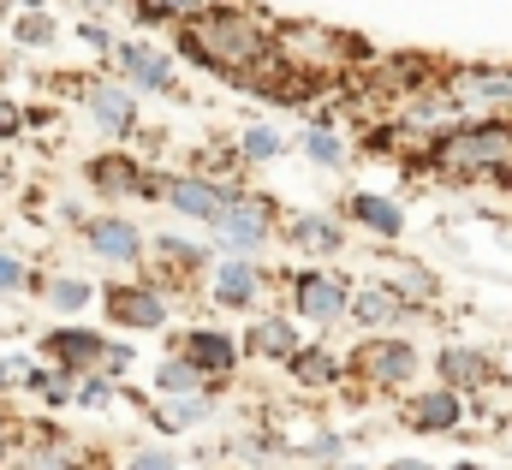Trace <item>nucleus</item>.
<instances>
[{"mask_svg":"<svg viewBox=\"0 0 512 470\" xmlns=\"http://www.w3.org/2000/svg\"><path fill=\"white\" fill-rule=\"evenodd\" d=\"M155 393H161V399H167V393H173V399H191V393H203V375H197L185 357H167V363L155 369Z\"/></svg>","mask_w":512,"mask_h":470,"instance_id":"nucleus-24","label":"nucleus"},{"mask_svg":"<svg viewBox=\"0 0 512 470\" xmlns=\"http://www.w3.org/2000/svg\"><path fill=\"white\" fill-rule=\"evenodd\" d=\"M167 203H173L179 215H191V221H215V215H221V203H227V191H221L215 179L179 173V179H167Z\"/></svg>","mask_w":512,"mask_h":470,"instance_id":"nucleus-9","label":"nucleus"},{"mask_svg":"<svg viewBox=\"0 0 512 470\" xmlns=\"http://www.w3.org/2000/svg\"><path fill=\"white\" fill-rule=\"evenodd\" d=\"M24 381H30V387H36V393H48V399H60V405H66V399H72V375H48V369H30V375H24Z\"/></svg>","mask_w":512,"mask_h":470,"instance_id":"nucleus-29","label":"nucleus"},{"mask_svg":"<svg viewBox=\"0 0 512 470\" xmlns=\"http://www.w3.org/2000/svg\"><path fill=\"white\" fill-rule=\"evenodd\" d=\"M185 363L209 381V375H233V363H239V352H233V340L227 334H215V328H197V334H185Z\"/></svg>","mask_w":512,"mask_h":470,"instance_id":"nucleus-11","label":"nucleus"},{"mask_svg":"<svg viewBox=\"0 0 512 470\" xmlns=\"http://www.w3.org/2000/svg\"><path fill=\"white\" fill-rule=\"evenodd\" d=\"M346 209H352L358 227H370V233H382V238H399V227H405V209L387 203V197H370V191H358Z\"/></svg>","mask_w":512,"mask_h":470,"instance_id":"nucleus-17","label":"nucleus"},{"mask_svg":"<svg viewBox=\"0 0 512 470\" xmlns=\"http://www.w3.org/2000/svg\"><path fill=\"white\" fill-rule=\"evenodd\" d=\"M24 375H30L24 357H0V381H24Z\"/></svg>","mask_w":512,"mask_h":470,"instance_id":"nucleus-37","label":"nucleus"},{"mask_svg":"<svg viewBox=\"0 0 512 470\" xmlns=\"http://www.w3.org/2000/svg\"><path fill=\"white\" fill-rule=\"evenodd\" d=\"M304 155L322 161V167H340V161H346V143H340L328 125H310V131H304Z\"/></svg>","mask_w":512,"mask_h":470,"instance_id":"nucleus-25","label":"nucleus"},{"mask_svg":"<svg viewBox=\"0 0 512 470\" xmlns=\"http://www.w3.org/2000/svg\"><path fill=\"white\" fill-rule=\"evenodd\" d=\"M120 72H126L131 84H143V90H167V84H173L167 54H155V48H143V42H126V48H120Z\"/></svg>","mask_w":512,"mask_h":470,"instance_id":"nucleus-15","label":"nucleus"},{"mask_svg":"<svg viewBox=\"0 0 512 470\" xmlns=\"http://www.w3.org/2000/svg\"><path fill=\"white\" fill-rule=\"evenodd\" d=\"M209 0H155V12H179V18H197Z\"/></svg>","mask_w":512,"mask_h":470,"instance_id":"nucleus-36","label":"nucleus"},{"mask_svg":"<svg viewBox=\"0 0 512 470\" xmlns=\"http://www.w3.org/2000/svg\"><path fill=\"white\" fill-rule=\"evenodd\" d=\"M203 411H209V399H203V393H191V399H173V405H161V417H155V423H161V429H191Z\"/></svg>","mask_w":512,"mask_h":470,"instance_id":"nucleus-26","label":"nucleus"},{"mask_svg":"<svg viewBox=\"0 0 512 470\" xmlns=\"http://www.w3.org/2000/svg\"><path fill=\"white\" fill-rule=\"evenodd\" d=\"M387 470H435V465H417V459H399V465H387Z\"/></svg>","mask_w":512,"mask_h":470,"instance_id":"nucleus-41","label":"nucleus"},{"mask_svg":"<svg viewBox=\"0 0 512 470\" xmlns=\"http://www.w3.org/2000/svg\"><path fill=\"white\" fill-rule=\"evenodd\" d=\"M453 470H477V465H453Z\"/></svg>","mask_w":512,"mask_h":470,"instance_id":"nucleus-44","label":"nucleus"},{"mask_svg":"<svg viewBox=\"0 0 512 470\" xmlns=\"http://www.w3.org/2000/svg\"><path fill=\"white\" fill-rule=\"evenodd\" d=\"M286 369H292V381H304V387H334L340 381V357H328V352H292L286 357Z\"/></svg>","mask_w":512,"mask_h":470,"instance_id":"nucleus-21","label":"nucleus"},{"mask_svg":"<svg viewBox=\"0 0 512 470\" xmlns=\"http://www.w3.org/2000/svg\"><path fill=\"white\" fill-rule=\"evenodd\" d=\"M382 286L393 292V298H405V304H411V298H417V304H429V298L441 292V286H435V274H429L423 262H399V268H387Z\"/></svg>","mask_w":512,"mask_h":470,"instance_id":"nucleus-19","label":"nucleus"},{"mask_svg":"<svg viewBox=\"0 0 512 470\" xmlns=\"http://www.w3.org/2000/svg\"><path fill=\"white\" fill-rule=\"evenodd\" d=\"M286 238H292V244H304V250H340V244H346V233H340L328 215H298Z\"/></svg>","mask_w":512,"mask_h":470,"instance_id":"nucleus-22","label":"nucleus"},{"mask_svg":"<svg viewBox=\"0 0 512 470\" xmlns=\"http://www.w3.org/2000/svg\"><path fill=\"white\" fill-rule=\"evenodd\" d=\"M48 352L60 357V363H66V375H72V369H96V363L108 357V340H102V334H90V328H60V334L48 340Z\"/></svg>","mask_w":512,"mask_h":470,"instance_id":"nucleus-14","label":"nucleus"},{"mask_svg":"<svg viewBox=\"0 0 512 470\" xmlns=\"http://www.w3.org/2000/svg\"><path fill=\"white\" fill-rule=\"evenodd\" d=\"M108 393H114V375H96V381H84V387H78V399H84V405H102Z\"/></svg>","mask_w":512,"mask_h":470,"instance_id":"nucleus-35","label":"nucleus"},{"mask_svg":"<svg viewBox=\"0 0 512 470\" xmlns=\"http://www.w3.org/2000/svg\"><path fill=\"white\" fill-rule=\"evenodd\" d=\"M346 369L364 375V381H376V387H405V381L417 375V352H411L405 340H364Z\"/></svg>","mask_w":512,"mask_h":470,"instance_id":"nucleus-4","label":"nucleus"},{"mask_svg":"<svg viewBox=\"0 0 512 470\" xmlns=\"http://www.w3.org/2000/svg\"><path fill=\"white\" fill-rule=\"evenodd\" d=\"M268 221H274V209H268L262 197H227L209 227H215V238H221L227 250H256V244L268 238Z\"/></svg>","mask_w":512,"mask_h":470,"instance_id":"nucleus-5","label":"nucleus"},{"mask_svg":"<svg viewBox=\"0 0 512 470\" xmlns=\"http://www.w3.org/2000/svg\"><path fill=\"white\" fill-rule=\"evenodd\" d=\"M24 48H42V42H54V24L42 18V12H30V18H18V30H12Z\"/></svg>","mask_w":512,"mask_h":470,"instance_id":"nucleus-28","label":"nucleus"},{"mask_svg":"<svg viewBox=\"0 0 512 470\" xmlns=\"http://www.w3.org/2000/svg\"><path fill=\"white\" fill-rule=\"evenodd\" d=\"M256 292H262V268H251V262H221V268H215V298H221L227 310L256 304Z\"/></svg>","mask_w":512,"mask_h":470,"instance_id":"nucleus-16","label":"nucleus"},{"mask_svg":"<svg viewBox=\"0 0 512 470\" xmlns=\"http://www.w3.org/2000/svg\"><path fill=\"white\" fill-rule=\"evenodd\" d=\"M459 393H447V387H435V393H423L417 405H411V417H417V429H453L459 423Z\"/></svg>","mask_w":512,"mask_h":470,"instance_id":"nucleus-20","label":"nucleus"},{"mask_svg":"<svg viewBox=\"0 0 512 470\" xmlns=\"http://www.w3.org/2000/svg\"><path fill=\"white\" fill-rule=\"evenodd\" d=\"M179 48H185L191 60L215 66V72H233V78L274 72V36H268V24L251 18V12H239V6H215V12L203 6V12L185 24Z\"/></svg>","mask_w":512,"mask_h":470,"instance_id":"nucleus-1","label":"nucleus"},{"mask_svg":"<svg viewBox=\"0 0 512 470\" xmlns=\"http://www.w3.org/2000/svg\"><path fill=\"white\" fill-rule=\"evenodd\" d=\"M84 238H90V250H96V256H114V262H137V256H143V238H137V227H131V221H120V215L90 221V227H84Z\"/></svg>","mask_w":512,"mask_h":470,"instance_id":"nucleus-13","label":"nucleus"},{"mask_svg":"<svg viewBox=\"0 0 512 470\" xmlns=\"http://www.w3.org/2000/svg\"><path fill=\"white\" fill-rule=\"evenodd\" d=\"M256 357H292L298 352V334L292 322H251V340H245Z\"/></svg>","mask_w":512,"mask_h":470,"instance_id":"nucleus-23","label":"nucleus"},{"mask_svg":"<svg viewBox=\"0 0 512 470\" xmlns=\"http://www.w3.org/2000/svg\"><path fill=\"white\" fill-rule=\"evenodd\" d=\"M435 369H441V387L447 393H471V387H483L489 381V357L483 352H471V346H447V352L435 357Z\"/></svg>","mask_w":512,"mask_h":470,"instance_id":"nucleus-12","label":"nucleus"},{"mask_svg":"<svg viewBox=\"0 0 512 470\" xmlns=\"http://www.w3.org/2000/svg\"><path fill=\"white\" fill-rule=\"evenodd\" d=\"M84 173H90V185H96L102 197H161V191H155V185L131 167L126 155H96Z\"/></svg>","mask_w":512,"mask_h":470,"instance_id":"nucleus-10","label":"nucleus"},{"mask_svg":"<svg viewBox=\"0 0 512 470\" xmlns=\"http://www.w3.org/2000/svg\"><path fill=\"white\" fill-rule=\"evenodd\" d=\"M108 316L126 328H161L167 322V298L155 286H108Z\"/></svg>","mask_w":512,"mask_h":470,"instance_id":"nucleus-7","label":"nucleus"},{"mask_svg":"<svg viewBox=\"0 0 512 470\" xmlns=\"http://www.w3.org/2000/svg\"><path fill=\"white\" fill-rule=\"evenodd\" d=\"M48 298H54L60 310H78V304H90V286H84V280H54Z\"/></svg>","mask_w":512,"mask_h":470,"instance_id":"nucleus-30","label":"nucleus"},{"mask_svg":"<svg viewBox=\"0 0 512 470\" xmlns=\"http://www.w3.org/2000/svg\"><path fill=\"white\" fill-rule=\"evenodd\" d=\"M155 250H161V256H173V262H191V268L203 262V250H197V244H179V238H161Z\"/></svg>","mask_w":512,"mask_h":470,"instance_id":"nucleus-33","label":"nucleus"},{"mask_svg":"<svg viewBox=\"0 0 512 470\" xmlns=\"http://www.w3.org/2000/svg\"><path fill=\"white\" fill-rule=\"evenodd\" d=\"M18 125H24V114H18V108H12V102H0V137H12V131H18Z\"/></svg>","mask_w":512,"mask_h":470,"instance_id":"nucleus-38","label":"nucleus"},{"mask_svg":"<svg viewBox=\"0 0 512 470\" xmlns=\"http://www.w3.org/2000/svg\"><path fill=\"white\" fill-rule=\"evenodd\" d=\"M12 470H72V453L66 447H36V453H24Z\"/></svg>","mask_w":512,"mask_h":470,"instance_id":"nucleus-27","label":"nucleus"},{"mask_svg":"<svg viewBox=\"0 0 512 470\" xmlns=\"http://www.w3.org/2000/svg\"><path fill=\"white\" fill-rule=\"evenodd\" d=\"M0 459H6V429H0Z\"/></svg>","mask_w":512,"mask_h":470,"instance_id":"nucleus-43","label":"nucleus"},{"mask_svg":"<svg viewBox=\"0 0 512 470\" xmlns=\"http://www.w3.org/2000/svg\"><path fill=\"white\" fill-rule=\"evenodd\" d=\"M435 167L453 179H489L512 167V125H453L435 137Z\"/></svg>","mask_w":512,"mask_h":470,"instance_id":"nucleus-2","label":"nucleus"},{"mask_svg":"<svg viewBox=\"0 0 512 470\" xmlns=\"http://www.w3.org/2000/svg\"><path fill=\"white\" fill-rule=\"evenodd\" d=\"M346 298H352V292H346V280H334V274H298V280H292V304H298L304 322H322V328L340 322V316H346Z\"/></svg>","mask_w":512,"mask_h":470,"instance_id":"nucleus-6","label":"nucleus"},{"mask_svg":"<svg viewBox=\"0 0 512 470\" xmlns=\"http://www.w3.org/2000/svg\"><path fill=\"white\" fill-rule=\"evenodd\" d=\"M447 108L459 114V125H507L512 114V66H471L453 72L441 84Z\"/></svg>","mask_w":512,"mask_h":470,"instance_id":"nucleus-3","label":"nucleus"},{"mask_svg":"<svg viewBox=\"0 0 512 470\" xmlns=\"http://www.w3.org/2000/svg\"><path fill=\"white\" fill-rule=\"evenodd\" d=\"M346 310H352L358 322H376V328H382V322H405V310H411V304H405V298H393L387 286H364V292H352V298H346Z\"/></svg>","mask_w":512,"mask_h":470,"instance_id":"nucleus-18","label":"nucleus"},{"mask_svg":"<svg viewBox=\"0 0 512 470\" xmlns=\"http://www.w3.org/2000/svg\"><path fill=\"white\" fill-rule=\"evenodd\" d=\"M84 42H90V48H108V42H114V36H108V30H102V24H84Z\"/></svg>","mask_w":512,"mask_h":470,"instance_id":"nucleus-40","label":"nucleus"},{"mask_svg":"<svg viewBox=\"0 0 512 470\" xmlns=\"http://www.w3.org/2000/svg\"><path fill=\"white\" fill-rule=\"evenodd\" d=\"M18 6H30V12H36V6H42V0H18Z\"/></svg>","mask_w":512,"mask_h":470,"instance_id":"nucleus-42","label":"nucleus"},{"mask_svg":"<svg viewBox=\"0 0 512 470\" xmlns=\"http://www.w3.org/2000/svg\"><path fill=\"white\" fill-rule=\"evenodd\" d=\"M24 280H30V268H24L18 256H0V298H6V292H18Z\"/></svg>","mask_w":512,"mask_h":470,"instance_id":"nucleus-32","label":"nucleus"},{"mask_svg":"<svg viewBox=\"0 0 512 470\" xmlns=\"http://www.w3.org/2000/svg\"><path fill=\"white\" fill-rule=\"evenodd\" d=\"M310 453H316V459H334V453H340V441H334V435H316V441H310Z\"/></svg>","mask_w":512,"mask_h":470,"instance_id":"nucleus-39","label":"nucleus"},{"mask_svg":"<svg viewBox=\"0 0 512 470\" xmlns=\"http://www.w3.org/2000/svg\"><path fill=\"white\" fill-rule=\"evenodd\" d=\"M84 102H90L96 125H102V131H114V137H126L131 125H137L131 90H126V84H114V78H96V84H84Z\"/></svg>","mask_w":512,"mask_h":470,"instance_id":"nucleus-8","label":"nucleus"},{"mask_svg":"<svg viewBox=\"0 0 512 470\" xmlns=\"http://www.w3.org/2000/svg\"><path fill=\"white\" fill-rule=\"evenodd\" d=\"M245 155H251V161H268V155H280V137H274L268 125H256V131H245Z\"/></svg>","mask_w":512,"mask_h":470,"instance_id":"nucleus-31","label":"nucleus"},{"mask_svg":"<svg viewBox=\"0 0 512 470\" xmlns=\"http://www.w3.org/2000/svg\"><path fill=\"white\" fill-rule=\"evenodd\" d=\"M131 470H173V453H167V447H143V453L131 459Z\"/></svg>","mask_w":512,"mask_h":470,"instance_id":"nucleus-34","label":"nucleus"}]
</instances>
